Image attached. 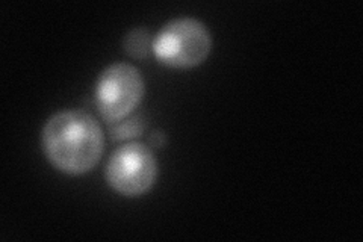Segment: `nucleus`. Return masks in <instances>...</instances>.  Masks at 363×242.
<instances>
[{
	"label": "nucleus",
	"mask_w": 363,
	"mask_h": 242,
	"mask_svg": "<svg viewBox=\"0 0 363 242\" xmlns=\"http://www.w3.org/2000/svg\"><path fill=\"white\" fill-rule=\"evenodd\" d=\"M41 147L56 170L68 176H82L99 164L105 136L91 114L79 109L62 111L44 124Z\"/></svg>",
	"instance_id": "nucleus-1"
},
{
	"label": "nucleus",
	"mask_w": 363,
	"mask_h": 242,
	"mask_svg": "<svg viewBox=\"0 0 363 242\" xmlns=\"http://www.w3.org/2000/svg\"><path fill=\"white\" fill-rule=\"evenodd\" d=\"M212 49L211 32L197 18L182 17L168 21L156 33L152 50L156 60L177 70L194 68L208 60Z\"/></svg>",
	"instance_id": "nucleus-2"
},
{
	"label": "nucleus",
	"mask_w": 363,
	"mask_h": 242,
	"mask_svg": "<svg viewBox=\"0 0 363 242\" xmlns=\"http://www.w3.org/2000/svg\"><path fill=\"white\" fill-rule=\"evenodd\" d=\"M144 79L132 64L117 62L106 67L96 84V106L100 117L116 124L130 117L144 97Z\"/></svg>",
	"instance_id": "nucleus-3"
},
{
	"label": "nucleus",
	"mask_w": 363,
	"mask_h": 242,
	"mask_svg": "<svg viewBox=\"0 0 363 242\" xmlns=\"http://www.w3.org/2000/svg\"><path fill=\"white\" fill-rule=\"evenodd\" d=\"M157 177V160L150 145L129 143L113 150L106 168L108 185L124 197H140L149 192Z\"/></svg>",
	"instance_id": "nucleus-4"
},
{
	"label": "nucleus",
	"mask_w": 363,
	"mask_h": 242,
	"mask_svg": "<svg viewBox=\"0 0 363 242\" xmlns=\"http://www.w3.org/2000/svg\"><path fill=\"white\" fill-rule=\"evenodd\" d=\"M152 48L150 32L143 26L135 28L126 33L123 40V49L132 60L143 61L149 55V49Z\"/></svg>",
	"instance_id": "nucleus-5"
},
{
	"label": "nucleus",
	"mask_w": 363,
	"mask_h": 242,
	"mask_svg": "<svg viewBox=\"0 0 363 242\" xmlns=\"http://www.w3.org/2000/svg\"><path fill=\"white\" fill-rule=\"evenodd\" d=\"M147 128V120L144 114H135L132 117L124 119L111 126L109 135L113 141H126L138 138Z\"/></svg>",
	"instance_id": "nucleus-6"
},
{
	"label": "nucleus",
	"mask_w": 363,
	"mask_h": 242,
	"mask_svg": "<svg viewBox=\"0 0 363 242\" xmlns=\"http://www.w3.org/2000/svg\"><path fill=\"white\" fill-rule=\"evenodd\" d=\"M167 143V136L162 131H153L149 136V145L156 147V148H162Z\"/></svg>",
	"instance_id": "nucleus-7"
}]
</instances>
